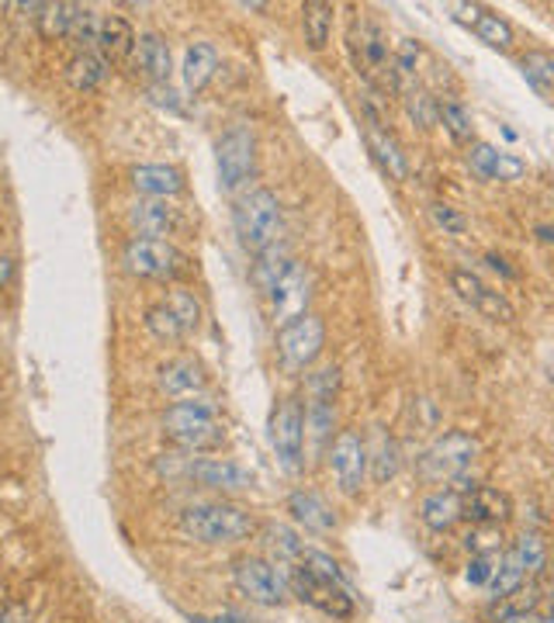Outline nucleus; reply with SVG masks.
I'll return each mask as SVG.
<instances>
[{
  "mask_svg": "<svg viewBox=\"0 0 554 623\" xmlns=\"http://www.w3.org/2000/svg\"><path fill=\"white\" fill-rule=\"evenodd\" d=\"M167 440L187 454H208L225 444V423L208 399H181L163 412Z\"/></svg>",
  "mask_w": 554,
  "mask_h": 623,
  "instance_id": "f257e3e1",
  "label": "nucleus"
},
{
  "mask_svg": "<svg viewBox=\"0 0 554 623\" xmlns=\"http://www.w3.org/2000/svg\"><path fill=\"white\" fill-rule=\"evenodd\" d=\"M177 526L184 537L219 547V544H239L246 537H254L257 520L250 509H243L236 502H198L184 509Z\"/></svg>",
  "mask_w": 554,
  "mask_h": 623,
  "instance_id": "f03ea898",
  "label": "nucleus"
},
{
  "mask_svg": "<svg viewBox=\"0 0 554 623\" xmlns=\"http://www.w3.org/2000/svg\"><path fill=\"white\" fill-rule=\"evenodd\" d=\"M233 229H236L239 247L246 253H254V257L278 247L281 229H284V215H281L278 195L267 191V187L246 191L233 208Z\"/></svg>",
  "mask_w": 554,
  "mask_h": 623,
  "instance_id": "7ed1b4c3",
  "label": "nucleus"
},
{
  "mask_svg": "<svg viewBox=\"0 0 554 623\" xmlns=\"http://www.w3.org/2000/svg\"><path fill=\"white\" fill-rule=\"evenodd\" d=\"M122 267L132 277L170 281V285L195 274V263H190V257L181 247L167 239H143V236H132L122 247Z\"/></svg>",
  "mask_w": 554,
  "mask_h": 623,
  "instance_id": "20e7f679",
  "label": "nucleus"
},
{
  "mask_svg": "<svg viewBox=\"0 0 554 623\" xmlns=\"http://www.w3.org/2000/svg\"><path fill=\"white\" fill-rule=\"evenodd\" d=\"M222 195H239L257 177V136L246 125H233L216 146Z\"/></svg>",
  "mask_w": 554,
  "mask_h": 623,
  "instance_id": "39448f33",
  "label": "nucleus"
},
{
  "mask_svg": "<svg viewBox=\"0 0 554 623\" xmlns=\"http://www.w3.org/2000/svg\"><path fill=\"white\" fill-rule=\"evenodd\" d=\"M475 454H479V440H475L471 433L447 429L423 450V458H419V478L423 482L461 478L465 471L475 464Z\"/></svg>",
  "mask_w": 554,
  "mask_h": 623,
  "instance_id": "423d86ee",
  "label": "nucleus"
},
{
  "mask_svg": "<svg viewBox=\"0 0 554 623\" xmlns=\"http://www.w3.org/2000/svg\"><path fill=\"white\" fill-rule=\"evenodd\" d=\"M271 447L288 475H298L305 464V402L301 399H281L271 412Z\"/></svg>",
  "mask_w": 554,
  "mask_h": 623,
  "instance_id": "0eeeda50",
  "label": "nucleus"
},
{
  "mask_svg": "<svg viewBox=\"0 0 554 623\" xmlns=\"http://www.w3.org/2000/svg\"><path fill=\"white\" fill-rule=\"evenodd\" d=\"M350 52L357 73H365L368 84H389L392 87V49L385 32L371 17H354L350 25Z\"/></svg>",
  "mask_w": 554,
  "mask_h": 623,
  "instance_id": "6e6552de",
  "label": "nucleus"
},
{
  "mask_svg": "<svg viewBox=\"0 0 554 623\" xmlns=\"http://www.w3.org/2000/svg\"><path fill=\"white\" fill-rule=\"evenodd\" d=\"M368 440L357 429H340L330 447V471L343 496H357L368 478Z\"/></svg>",
  "mask_w": 554,
  "mask_h": 623,
  "instance_id": "1a4fd4ad",
  "label": "nucleus"
},
{
  "mask_svg": "<svg viewBox=\"0 0 554 623\" xmlns=\"http://www.w3.org/2000/svg\"><path fill=\"white\" fill-rule=\"evenodd\" d=\"M322 347H327V326H322V319L312 312L292 319V323L281 326V333H278V353L288 367L316 364Z\"/></svg>",
  "mask_w": 554,
  "mask_h": 623,
  "instance_id": "9d476101",
  "label": "nucleus"
},
{
  "mask_svg": "<svg viewBox=\"0 0 554 623\" xmlns=\"http://www.w3.org/2000/svg\"><path fill=\"white\" fill-rule=\"evenodd\" d=\"M267 301H271V312H274V323L278 326H288L292 319L309 312V301H312V274L305 263L292 260L284 274L271 285L267 291Z\"/></svg>",
  "mask_w": 554,
  "mask_h": 623,
  "instance_id": "9b49d317",
  "label": "nucleus"
},
{
  "mask_svg": "<svg viewBox=\"0 0 554 623\" xmlns=\"http://www.w3.org/2000/svg\"><path fill=\"white\" fill-rule=\"evenodd\" d=\"M233 582L257 607H281L284 596H288V578L263 558H239L233 569Z\"/></svg>",
  "mask_w": 554,
  "mask_h": 623,
  "instance_id": "f8f14e48",
  "label": "nucleus"
},
{
  "mask_svg": "<svg viewBox=\"0 0 554 623\" xmlns=\"http://www.w3.org/2000/svg\"><path fill=\"white\" fill-rule=\"evenodd\" d=\"M288 589L301 599L309 602L312 610L327 613L333 620H350L354 616V596L347 593V585H336L330 578H319L312 572H305L301 564L292 572L288 578Z\"/></svg>",
  "mask_w": 554,
  "mask_h": 623,
  "instance_id": "ddd939ff",
  "label": "nucleus"
},
{
  "mask_svg": "<svg viewBox=\"0 0 554 623\" xmlns=\"http://www.w3.org/2000/svg\"><path fill=\"white\" fill-rule=\"evenodd\" d=\"M451 288H454L457 298L468 301V306H471L475 312H482L485 319H495V323H513V319H517V309L509 306L506 295L492 291L479 274H471V271H451Z\"/></svg>",
  "mask_w": 554,
  "mask_h": 623,
  "instance_id": "4468645a",
  "label": "nucleus"
},
{
  "mask_svg": "<svg viewBox=\"0 0 554 623\" xmlns=\"http://www.w3.org/2000/svg\"><path fill=\"white\" fill-rule=\"evenodd\" d=\"M187 478L198 482L201 488H212V493H243V488L254 485V475L236 461H222V458H190L187 461Z\"/></svg>",
  "mask_w": 554,
  "mask_h": 623,
  "instance_id": "2eb2a0df",
  "label": "nucleus"
},
{
  "mask_svg": "<svg viewBox=\"0 0 554 623\" xmlns=\"http://www.w3.org/2000/svg\"><path fill=\"white\" fill-rule=\"evenodd\" d=\"M128 225L143 239H167L170 242V236H177L184 219H181V212L170 201L146 198V201H136V204L128 208Z\"/></svg>",
  "mask_w": 554,
  "mask_h": 623,
  "instance_id": "dca6fc26",
  "label": "nucleus"
},
{
  "mask_svg": "<svg viewBox=\"0 0 554 623\" xmlns=\"http://www.w3.org/2000/svg\"><path fill=\"white\" fill-rule=\"evenodd\" d=\"M468 163L471 170L479 174L482 180H503V184H513L527 174V160L517 157V153H503V149H495L489 142H471L468 146Z\"/></svg>",
  "mask_w": 554,
  "mask_h": 623,
  "instance_id": "f3484780",
  "label": "nucleus"
},
{
  "mask_svg": "<svg viewBox=\"0 0 554 623\" xmlns=\"http://www.w3.org/2000/svg\"><path fill=\"white\" fill-rule=\"evenodd\" d=\"M465 506V520H471L475 526H503L513 516V502L500 488L489 485H475L461 496Z\"/></svg>",
  "mask_w": 554,
  "mask_h": 623,
  "instance_id": "a211bd4d",
  "label": "nucleus"
},
{
  "mask_svg": "<svg viewBox=\"0 0 554 623\" xmlns=\"http://www.w3.org/2000/svg\"><path fill=\"white\" fill-rule=\"evenodd\" d=\"M132 187L146 198L170 201L184 191V174L170 163H143V166L132 170Z\"/></svg>",
  "mask_w": 554,
  "mask_h": 623,
  "instance_id": "6ab92c4d",
  "label": "nucleus"
},
{
  "mask_svg": "<svg viewBox=\"0 0 554 623\" xmlns=\"http://www.w3.org/2000/svg\"><path fill=\"white\" fill-rule=\"evenodd\" d=\"M157 385L170 399H187V395H198L205 388V371L190 357H174L157 371Z\"/></svg>",
  "mask_w": 554,
  "mask_h": 623,
  "instance_id": "aec40b11",
  "label": "nucleus"
},
{
  "mask_svg": "<svg viewBox=\"0 0 554 623\" xmlns=\"http://www.w3.org/2000/svg\"><path fill=\"white\" fill-rule=\"evenodd\" d=\"M365 139H368V149L374 153V160L381 163V170H385L392 180H406L409 177V160L403 153V146H398V139L385 125L368 122L365 125Z\"/></svg>",
  "mask_w": 554,
  "mask_h": 623,
  "instance_id": "412c9836",
  "label": "nucleus"
},
{
  "mask_svg": "<svg viewBox=\"0 0 554 623\" xmlns=\"http://www.w3.org/2000/svg\"><path fill=\"white\" fill-rule=\"evenodd\" d=\"M136 28H132L125 17L108 14L101 17V35H98V55L111 66V63H125L132 52H136Z\"/></svg>",
  "mask_w": 554,
  "mask_h": 623,
  "instance_id": "4be33fe9",
  "label": "nucleus"
},
{
  "mask_svg": "<svg viewBox=\"0 0 554 623\" xmlns=\"http://www.w3.org/2000/svg\"><path fill=\"white\" fill-rule=\"evenodd\" d=\"M288 513L298 526H305L309 534H330L336 531V513L330 502L316 493H292L288 496Z\"/></svg>",
  "mask_w": 554,
  "mask_h": 623,
  "instance_id": "5701e85b",
  "label": "nucleus"
},
{
  "mask_svg": "<svg viewBox=\"0 0 554 623\" xmlns=\"http://www.w3.org/2000/svg\"><path fill=\"white\" fill-rule=\"evenodd\" d=\"M136 63L152 84H170V73H174V55L163 35L146 32L136 39Z\"/></svg>",
  "mask_w": 554,
  "mask_h": 623,
  "instance_id": "b1692460",
  "label": "nucleus"
},
{
  "mask_svg": "<svg viewBox=\"0 0 554 623\" xmlns=\"http://www.w3.org/2000/svg\"><path fill=\"white\" fill-rule=\"evenodd\" d=\"M219 70V49L212 42H195L184 49V63H181V77H184V87L190 94L205 90L208 84H212Z\"/></svg>",
  "mask_w": 554,
  "mask_h": 623,
  "instance_id": "393cba45",
  "label": "nucleus"
},
{
  "mask_svg": "<svg viewBox=\"0 0 554 623\" xmlns=\"http://www.w3.org/2000/svg\"><path fill=\"white\" fill-rule=\"evenodd\" d=\"M419 520H423L436 534L454 531V526L465 520L461 496H457L454 488H447V493H430L423 502H419Z\"/></svg>",
  "mask_w": 554,
  "mask_h": 623,
  "instance_id": "a878e982",
  "label": "nucleus"
},
{
  "mask_svg": "<svg viewBox=\"0 0 554 623\" xmlns=\"http://www.w3.org/2000/svg\"><path fill=\"white\" fill-rule=\"evenodd\" d=\"M301 32H305V46L312 52H322L333 35V4L327 0H309L301 4Z\"/></svg>",
  "mask_w": 554,
  "mask_h": 623,
  "instance_id": "bb28decb",
  "label": "nucleus"
},
{
  "mask_svg": "<svg viewBox=\"0 0 554 623\" xmlns=\"http://www.w3.org/2000/svg\"><path fill=\"white\" fill-rule=\"evenodd\" d=\"M108 80V63L101 60L98 52H76L70 66H66V84L81 94L98 90Z\"/></svg>",
  "mask_w": 554,
  "mask_h": 623,
  "instance_id": "cd10ccee",
  "label": "nucleus"
},
{
  "mask_svg": "<svg viewBox=\"0 0 554 623\" xmlns=\"http://www.w3.org/2000/svg\"><path fill=\"white\" fill-rule=\"evenodd\" d=\"M524 80L541 94L544 101H554V55L544 49H530L520 55Z\"/></svg>",
  "mask_w": 554,
  "mask_h": 623,
  "instance_id": "c85d7f7f",
  "label": "nucleus"
},
{
  "mask_svg": "<svg viewBox=\"0 0 554 623\" xmlns=\"http://www.w3.org/2000/svg\"><path fill=\"white\" fill-rule=\"evenodd\" d=\"M368 461H371V468H374V482H389L395 471H398V464H403V461H398V444H395L381 426L371 429Z\"/></svg>",
  "mask_w": 554,
  "mask_h": 623,
  "instance_id": "c756f323",
  "label": "nucleus"
},
{
  "mask_svg": "<svg viewBox=\"0 0 554 623\" xmlns=\"http://www.w3.org/2000/svg\"><path fill=\"white\" fill-rule=\"evenodd\" d=\"M146 329H149L152 339H160V344H181V339L187 336L184 323L177 319V312L167 306V301L146 309Z\"/></svg>",
  "mask_w": 554,
  "mask_h": 623,
  "instance_id": "7c9ffc66",
  "label": "nucleus"
},
{
  "mask_svg": "<svg viewBox=\"0 0 554 623\" xmlns=\"http://www.w3.org/2000/svg\"><path fill=\"white\" fill-rule=\"evenodd\" d=\"M76 14H81V8L76 4H42V14L38 17V35L49 42L56 39H70V28L76 22Z\"/></svg>",
  "mask_w": 554,
  "mask_h": 623,
  "instance_id": "2f4dec72",
  "label": "nucleus"
},
{
  "mask_svg": "<svg viewBox=\"0 0 554 623\" xmlns=\"http://www.w3.org/2000/svg\"><path fill=\"white\" fill-rule=\"evenodd\" d=\"M471 32L479 35V39L485 42V46H492V49H509L513 46V39H517V32H513V25L506 22V17H500V14H492V11H479V17L471 22Z\"/></svg>",
  "mask_w": 554,
  "mask_h": 623,
  "instance_id": "473e14b6",
  "label": "nucleus"
},
{
  "mask_svg": "<svg viewBox=\"0 0 554 623\" xmlns=\"http://www.w3.org/2000/svg\"><path fill=\"white\" fill-rule=\"evenodd\" d=\"M524 578H527V572H524L520 558L513 555V551H506V555H500V561H495V575H492V582H489V593H492L495 599H506L509 593L520 589Z\"/></svg>",
  "mask_w": 554,
  "mask_h": 623,
  "instance_id": "72a5a7b5",
  "label": "nucleus"
},
{
  "mask_svg": "<svg viewBox=\"0 0 554 623\" xmlns=\"http://www.w3.org/2000/svg\"><path fill=\"white\" fill-rule=\"evenodd\" d=\"M436 119L444 122V128L451 132L454 142L465 146V142L475 139V125H471V115H468L465 104H457V101H436Z\"/></svg>",
  "mask_w": 554,
  "mask_h": 623,
  "instance_id": "f704fd0d",
  "label": "nucleus"
},
{
  "mask_svg": "<svg viewBox=\"0 0 554 623\" xmlns=\"http://www.w3.org/2000/svg\"><path fill=\"white\" fill-rule=\"evenodd\" d=\"M513 555L520 558L524 572H530V575H541V572L547 569V544H544L541 534H533V531H527V534L517 540V547H513Z\"/></svg>",
  "mask_w": 554,
  "mask_h": 623,
  "instance_id": "c9c22d12",
  "label": "nucleus"
},
{
  "mask_svg": "<svg viewBox=\"0 0 554 623\" xmlns=\"http://www.w3.org/2000/svg\"><path fill=\"white\" fill-rule=\"evenodd\" d=\"M98 35H101V14L90 8H81V14H76V22L70 28V42L81 52H87V49H98Z\"/></svg>",
  "mask_w": 554,
  "mask_h": 623,
  "instance_id": "e433bc0d",
  "label": "nucleus"
},
{
  "mask_svg": "<svg viewBox=\"0 0 554 623\" xmlns=\"http://www.w3.org/2000/svg\"><path fill=\"white\" fill-rule=\"evenodd\" d=\"M298 561H301V569H305V572H312V575H319V578H330V582H336V585H347V575H343L340 561L330 558L327 551H316V547H305Z\"/></svg>",
  "mask_w": 554,
  "mask_h": 623,
  "instance_id": "4c0bfd02",
  "label": "nucleus"
},
{
  "mask_svg": "<svg viewBox=\"0 0 554 623\" xmlns=\"http://www.w3.org/2000/svg\"><path fill=\"white\" fill-rule=\"evenodd\" d=\"M263 537H267L263 544L271 547V551H274L281 561H288V558H301V551H305L301 540H298V534H295V531H288V526H281V523H271V526H267Z\"/></svg>",
  "mask_w": 554,
  "mask_h": 623,
  "instance_id": "58836bf2",
  "label": "nucleus"
},
{
  "mask_svg": "<svg viewBox=\"0 0 554 623\" xmlns=\"http://www.w3.org/2000/svg\"><path fill=\"white\" fill-rule=\"evenodd\" d=\"M333 423H336L333 402H316L312 399L309 406H305V429H312L319 444H327V437L333 433Z\"/></svg>",
  "mask_w": 554,
  "mask_h": 623,
  "instance_id": "ea45409f",
  "label": "nucleus"
},
{
  "mask_svg": "<svg viewBox=\"0 0 554 623\" xmlns=\"http://www.w3.org/2000/svg\"><path fill=\"white\" fill-rule=\"evenodd\" d=\"M167 306L177 312V319L184 323V329H187V336L195 333L198 326H201V306H198V298L190 295V291H184V288H177V291H170V298H167Z\"/></svg>",
  "mask_w": 554,
  "mask_h": 623,
  "instance_id": "a19ab883",
  "label": "nucleus"
},
{
  "mask_svg": "<svg viewBox=\"0 0 554 623\" xmlns=\"http://www.w3.org/2000/svg\"><path fill=\"white\" fill-rule=\"evenodd\" d=\"M430 219H433L436 229H444L447 236H465L468 233V219L457 212V208L444 204V201H433L430 204Z\"/></svg>",
  "mask_w": 554,
  "mask_h": 623,
  "instance_id": "79ce46f5",
  "label": "nucleus"
},
{
  "mask_svg": "<svg viewBox=\"0 0 554 623\" xmlns=\"http://www.w3.org/2000/svg\"><path fill=\"white\" fill-rule=\"evenodd\" d=\"M406 111H409V119L419 128H430L433 119H436V101L430 98V94H423V90H409L406 94Z\"/></svg>",
  "mask_w": 554,
  "mask_h": 623,
  "instance_id": "37998d69",
  "label": "nucleus"
},
{
  "mask_svg": "<svg viewBox=\"0 0 554 623\" xmlns=\"http://www.w3.org/2000/svg\"><path fill=\"white\" fill-rule=\"evenodd\" d=\"M465 547L475 555H500V547H503L500 526H479V531H471L465 537Z\"/></svg>",
  "mask_w": 554,
  "mask_h": 623,
  "instance_id": "c03bdc74",
  "label": "nucleus"
},
{
  "mask_svg": "<svg viewBox=\"0 0 554 623\" xmlns=\"http://www.w3.org/2000/svg\"><path fill=\"white\" fill-rule=\"evenodd\" d=\"M495 561H500V555H471L465 578L471 585H479V589H489V582L495 575Z\"/></svg>",
  "mask_w": 554,
  "mask_h": 623,
  "instance_id": "a18cd8bd",
  "label": "nucleus"
},
{
  "mask_svg": "<svg viewBox=\"0 0 554 623\" xmlns=\"http://www.w3.org/2000/svg\"><path fill=\"white\" fill-rule=\"evenodd\" d=\"M336 388H340V367H322L312 374V399L316 402H333Z\"/></svg>",
  "mask_w": 554,
  "mask_h": 623,
  "instance_id": "49530a36",
  "label": "nucleus"
},
{
  "mask_svg": "<svg viewBox=\"0 0 554 623\" xmlns=\"http://www.w3.org/2000/svg\"><path fill=\"white\" fill-rule=\"evenodd\" d=\"M538 599H541V596H533V589L524 593V585H520L517 593H509V596L503 599V602H506L503 613H533V607H538Z\"/></svg>",
  "mask_w": 554,
  "mask_h": 623,
  "instance_id": "de8ad7c7",
  "label": "nucleus"
},
{
  "mask_svg": "<svg viewBox=\"0 0 554 623\" xmlns=\"http://www.w3.org/2000/svg\"><path fill=\"white\" fill-rule=\"evenodd\" d=\"M28 610L22 607V602H11V607L0 610V623H28Z\"/></svg>",
  "mask_w": 554,
  "mask_h": 623,
  "instance_id": "09e8293b",
  "label": "nucleus"
},
{
  "mask_svg": "<svg viewBox=\"0 0 554 623\" xmlns=\"http://www.w3.org/2000/svg\"><path fill=\"white\" fill-rule=\"evenodd\" d=\"M492 623H541V616H533V613H503L500 620H492Z\"/></svg>",
  "mask_w": 554,
  "mask_h": 623,
  "instance_id": "8fccbe9b",
  "label": "nucleus"
},
{
  "mask_svg": "<svg viewBox=\"0 0 554 623\" xmlns=\"http://www.w3.org/2000/svg\"><path fill=\"white\" fill-rule=\"evenodd\" d=\"M11 277H14V263L8 257H0V288H4Z\"/></svg>",
  "mask_w": 554,
  "mask_h": 623,
  "instance_id": "3c124183",
  "label": "nucleus"
},
{
  "mask_svg": "<svg viewBox=\"0 0 554 623\" xmlns=\"http://www.w3.org/2000/svg\"><path fill=\"white\" fill-rule=\"evenodd\" d=\"M195 623H246L239 613H225V616H216V620H205V616H198Z\"/></svg>",
  "mask_w": 554,
  "mask_h": 623,
  "instance_id": "603ef678",
  "label": "nucleus"
},
{
  "mask_svg": "<svg viewBox=\"0 0 554 623\" xmlns=\"http://www.w3.org/2000/svg\"><path fill=\"white\" fill-rule=\"evenodd\" d=\"M489 263H492V267H495V271H503V274H506V277H513V271H509V267H506V263H503V260H500V257H489Z\"/></svg>",
  "mask_w": 554,
  "mask_h": 623,
  "instance_id": "864d4df0",
  "label": "nucleus"
},
{
  "mask_svg": "<svg viewBox=\"0 0 554 623\" xmlns=\"http://www.w3.org/2000/svg\"><path fill=\"white\" fill-rule=\"evenodd\" d=\"M547 607H551V613H554V589L547 593Z\"/></svg>",
  "mask_w": 554,
  "mask_h": 623,
  "instance_id": "5fc2aeb1",
  "label": "nucleus"
},
{
  "mask_svg": "<svg viewBox=\"0 0 554 623\" xmlns=\"http://www.w3.org/2000/svg\"><path fill=\"white\" fill-rule=\"evenodd\" d=\"M541 623H554V613H551V616H544V620H541Z\"/></svg>",
  "mask_w": 554,
  "mask_h": 623,
  "instance_id": "6e6d98bb",
  "label": "nucleus"
}]
</instances>
